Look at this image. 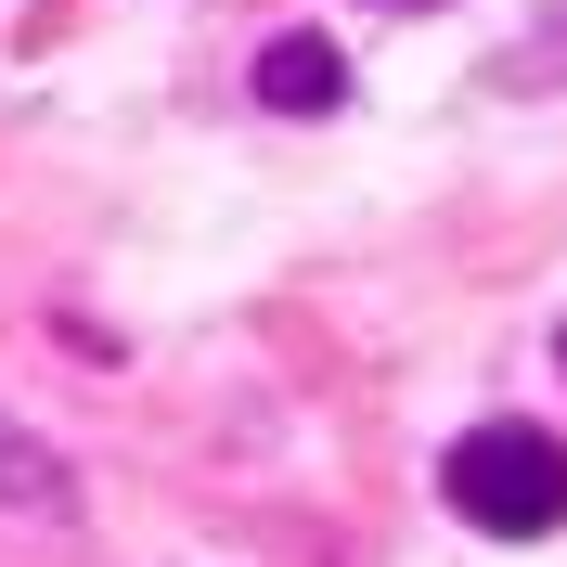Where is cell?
<instances>
[{"instance_id": "cell-2", "label": "cell", "mask_w": 567, "mask_h": 567, "mask_svg": "<svg viewBox=\"0 0 567 567\" xmlns=\"http://www.w3.org/2000/svg\"><path fill=\"white\" fill-rule=\"evenodd\" d=\"M258 104L271 116H336L349 104V52H336L322 27H284L271 52H258Z\"/></svg>"}, {"instance_id": "cell-4", "label": "cell", "mask_w": 567, "mask_h": 567, "mask_svg": "<svg viewBox=\"0 0 567 567\" xmlns=\"http://www.w3.org/2000/svg\"><path fill=\"white\" fill-rule=\"evenodd\" d=\"M400 13H425V0H400Z\"/></svg>"}, {"instance_id": "cell-1", "label": "cell", "mask_w": 567, "mask_h": 567, "mask_svg": "<svg viewBox=\"0 0 567 567\" xmlns=\"http://www.w3.org/2000/svg\"><path fill=\"white\" fill-rule=\"evenodd\" d=\"M452 516L491 529V542L567 529V439H542V425H516V413L464 425V439H452Z\"/></svg>"}, {"instance_id": "cell-3", "label": "cell", "mask_w": 567, "mask_h": 567, "mask_svg": "<svg viewBox=\"0 0 567 567\" xmlns=\"http://www.w3.org/2000/svg\"><path fill=\"white\" fill-rule=\"evenodd\" d=\"M0 503H39V516H78V477L52 452H39V439H13V425H0Z\"/></svg>"}]
</instances>
